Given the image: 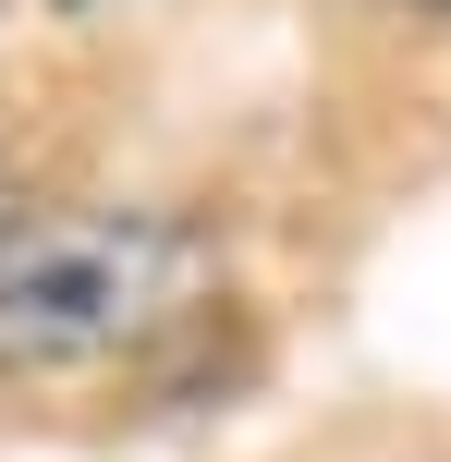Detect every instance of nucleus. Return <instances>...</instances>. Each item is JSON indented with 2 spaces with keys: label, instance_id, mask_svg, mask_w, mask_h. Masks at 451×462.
<instances>
[{
  "label": "nucleus",
  "instance_id": "nucleus-1",
  "mask_svg": "<svg viewBox=\"0 0 451 462\" xmlns=\"http://www.w3.org/2000/svg\"><path fill=\"white\" fill-rule=\"evenodd\" d=\"M220 244L171 208H0V377H73L171 341Z\"/></svg>",
  "mask_w": 451,
  "mask_h": 462
},
{
  "label": "nucleus",
  "instance_id": "nucleus-2",
  "mask_svg": "<svg viewBox=\"0 0 451 462\" xmlns=\"http://www.w3.org/2000/svg\"><path fill=\"white\" fill-rule=\"evenodd\" d=\"M390 13H451V0H390Z\"/></svg>",
  "mask_w": 451,
  "mask_h": 462
},
{
  "label": "nucleus",
  "instance_id": "nucleus-3",
  "mask_svg": "<svg viewBox=\"0 0 451 462\" xmlns=\"http://www.w3.org/2000/svg\"><path fill=\"white\" fill-rule=\"evenodd\" d=\"M0 208H13V183H0Z\"/></svg>",
  "mask_w": 451,
  "mask_h": 462
},
{
  "label": "nucleus",
  "instance_id": "nucleus-4",
  "mask_svg": "<svg viewBox=\"0 0 451 462\" xmlns=\"http://www.w3.org/2000/svg\"><path fill=\"white\" fill-rule=\"evenodd\" d=\"M0 13H13V0H0Z\"/></svg>",
  "mask_w": 451,
  "mask_h": 462
}]
</instances>
